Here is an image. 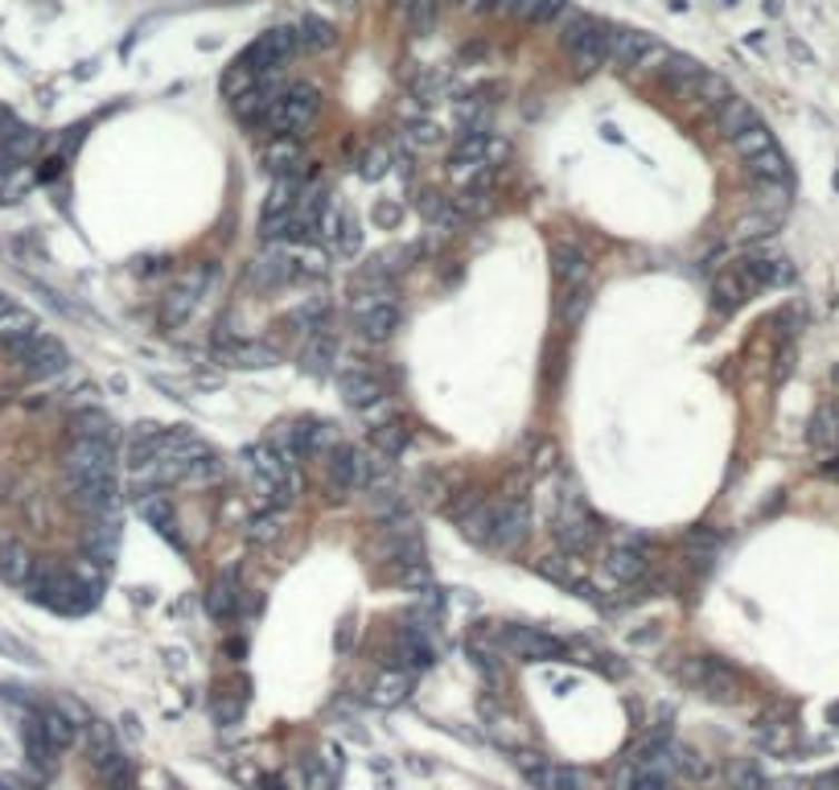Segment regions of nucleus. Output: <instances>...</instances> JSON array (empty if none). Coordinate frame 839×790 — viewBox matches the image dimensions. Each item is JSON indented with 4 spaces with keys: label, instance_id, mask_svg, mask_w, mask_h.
Instances as JSON below:
<instances>
[{
    "label": "nucleus",
    "instance_id": "20",
    "mask_svg": "<svg viewBox=\"0 0 839 790\" xmlns=\"http://www.w3.org/2000/svg\"><path fill=\"white\" fill-rule=\"evenodd\" d=\"M33 556H29L26 544H17V540H4L0 544V581H9V585H29V576H33Z\"/></svg>",
    "mask_w": 839,
    "mask_h": 790
},
{
    "label": "nucleus",
    "instance_id": "22",
    "mask_svg": "<svg viewBox=\"0 0 839 790\" xmlns=\"http://www.w3.org/2000/svg\"><path fill=\"white\" fill-rule=\"evenodd\" d=\"M206 613L215 618V622H235L239 618V585H235V576H218L215 585H210V593H206Z\"/></svg>",
    "mask_w": 839,
    "mask_h": 790
},
{
    "label": "nucleus",
    "instance_id": "51",
    "mask_svg": "<svg viewBox=\"0 0 839 790\" xmlns=\"http://www.w3.org/2000/svg\"><path fill=\"white\" fill-rule=\"evenodd\" d=\"M239 717H244V700H235V695H223V700L215 704V721L218 724H235Z\"/></svg>",
    "mask_w": 839,
    "mask_h": 790
},
{
    "label": "nucleus",
    "instance_id": "3",
    "mask_svg": "<svg viewBox=\"0 0 839 790\" xmlns=\"http://www.w3.org/2000/svg\"><path fill=\"white\" fill-rule=\"evenodd\" d=\"M293 55H300L297 26H276L247 46L244 55H239V67H247L251 75H276Z\"/></svg>",
    "mask_w": 839,
    "mask_h": 790
},
{
    "label": "nucleus",
    "instance_id": "37",
    "mask_svg": "<svg viewBox=\"0 0 839 790\" xmlns=\"http://www.w3.org/2000/svg\"><path fill=\"white\" fill-rule=\"evenodd\" d=\"M70 436H87V441H111V416L99 408H82L70 421Z\"/></svg>",
    "mask_w": 839,
    "mask_h": 790
},
{
    "label": "nucleus",
    "instance_id": "10",
    "mask_svg": "<svg viewBox=\"0 0 839 790\" xmlns=\"http://www.w3.org/2000/svg\"><path fill=\"white\" fill-rule=\"evenodd\" d=\"M531 532V511L523 498H502L494 503V532H490V547L494 552H519Z\"/></svg>",
    "mask_w": 839,
    "mask_h": 790
},
{
    "label": "nucleus",
    "instance_id": "59",
    "mask_svg": "<svg viewBox=\"0 0 839 790\" xmlns=\"http://www.w3.org/2000/svg\"><path fill=\"white\" fill-rule=\"evenodd\" d=\"M9 305H13V300H9V297H4V293H0V309H9Z\"/></svg>",
    "mask_w": 839,
    "mask_h": 790
},
{
    "label": "nucleus",
    "instance_id": "24",
    "mask_svg": "<svg viewBox=\"0 0 839 790\" xmlns=\"http://www.w3.org/2000/svg\"><path fill=\"white\" fill-rule=\"evenodd\" d=\"M140 515L149 519L152 527H157V532H161L165 540H169V544H174V547H181V535H177L174 506H169V498H165L161 491H157V494H145V498H140Z\"/></svg>",
    "mask_w": 839,
    "mask_h": 790
},
{
    "label": "nucleus",
    "instance_id": "33",
    "mask_svg": "<svg viewBox=\"0 0 839 790\" xmlns=\"http://www.w3.org/2000/svg\"><path fill=\"white\" fill-rule=\"evenodd\" d=\"M334 355H338V342L329 338V334H313L300 363H305L309 375H329V371H334Z\"/></svg>",
    "mask_w": 839,
    "mask_h": 790
},
{
    "label": "nucleus",
    "instance_id": "49",
    "mask_svg": "<svg viewBox=\"0 0 839 790\" xmlns=\"http://www.w3.org/2000/svg\"><path fill=\"white\" fill-rule=\"evenodd\" d=\"M630 790H675V782H671L667 770H638L630 778Z\"/></svg>",
    "mask_w": 839,
    "mask_h": 790
},
{
    "label": "nucleus",
    "instance_id": "40",
    "mask_svg": "<svg viewBox=\"0 0 839 790\" xmlns=\"http://www.w3.org/2000/svg\"><path fill=\"white\" fill-rule=\"evenodd\" d=\"M29 329H38V317L29 314V309H21V305L0 309V346H4V342H13V338H21V334H29Z\"/></svg>",
    "mask_w": 839,
    "mask_h": 790
},
{
    "label": "nucleus",
    "instance_id": "15",
    "mask_svg": "<svg viewBox=\"0 0 839 790\" xmlns=\"http://www.w3.org/2000/svg\"><path fill=\"white\" fill-rule=\"evenodd\" d=\"M552 276L560 288L589 285V256L576 244H555L552 247Z\"/></svg>",
    "mask_w": 839,
    "mask_h": 790
},
{
    "label": "nucleus",
    "instance_id": "42",
    "mask_svg": "<svg viewBox=\"0 0 839 790\" xmlns=\"http://www.w3.org/2000/svg\"><path fill=\"white\" fill-rule=\"evenodd\" d=\"M683 552L691 556V564L708 569V564L720 556V535L717 532H691L688 540H683Z\"/></svg>",
    "mask_w": 839,
    "mask_h": 790
},
{
    "label": "nucleus",
    "instance_id": "47",
    "mask_svg": "<svg viewBox=\"0 0 839 790\" xmlns=\"http://www.w3.org/2000/svg\"><path fill=\"white\" fill-rule=\"evenodd\" d=\"M729 787L732 790H761V774L753 762H732L729 766Z\"/></svg>",
    "mask_w": 839,
    "mask_h": 790
},
{
    "label": "nucleus",
    "instance_id": "38",
    "mask_svg": "<svg viewBox=\"0 0 839 790\" xmlns=\"http://www.w3.org/2000/svg\"><path fill=\"white\" fill-rule=\"evenodd\" d=\"M732 149H737V152L744 157V161H749V157H758V152L773 149V132H770V128H766L761 120H758V124H749L744 132H737V137H732Z\"/></svg>",
    "mask_w": 839,
    "mask_h": 790
},
{
    "label": "nucleus",
    "instance_id": "21",
    "mask_svg": "<svg viewBox=\"0 0 839 790\" xmlns=\"http://www.w3.org/2000/svg\"><path fill=\"white\" fill-rule=\"evenodd\" d=\"M120 758V741H116V729L108 721H87V762L103 770L108 762Z\"/></svg>",
    "mask_w": 839,
    "mask_h": 790
},
{
    "label": "nucleus",
    "instance_id": "17",
    "mask_svg": "<svg viewBox=\"0 0 839 790\" xmlns=\"http://www.w3.org/2000/svg\"><path fill=\"white\" fill-rule=\"evenodd\" d=\"M203 285H206V273H198V276H194V285L186 280V285H177V288L165 293V297H161V322H165V326H181V322H190Z\"/></svg>",
    "mask_w": 839,
    "mask_h": 790
},
{
    "label": "nucleus",
    "instance_id": "44",
    "mask_svg": "<svg viewBox=\"0 0 839 790\" xmlns=\"http://www.w3.org/2000/svg\"><path fill=\"white\" fill-rule=\"evenodd\" d=\"M773 231H778V215H766V210H753V215H744L741 223L732 227L737 239H770Z\"/></svg>",
    "mask_w": 839,
    "mask_h": 790
},
{
    "label": "nucleus",
    "instance_id": "46",
    "mask_svg": "<svg viewBox=\"0 0 839 790\" xmlns=\"http://www.w3.org/2000/svg\"><path fill=\"white\" fill-rule=\"evenodd\" d=\"M540 576H547V581H555V585H564V589H572L576 585V576H572V560H569V552H555V556H543L540 564Z\"/></svg>",
    "mask_w": 839,
    "mask_h": 790
},
{
    "label": "nucleus",
    "instance_id": "14",
    "mask_svg": "<svg viewBox=\"0 0 839 790\" xmlns=\"http://www.w3.org/2000/svg\"><path fill=\"white\" fill-rule=\"evenodd\" d=\"M264 165H268L276 178H300L309 161H305V149H300V137H272L268 149H264Z\"/></svg>",
    "mask_w": 839,
    "mask_h": 790
},
{
    "label": "nucleus",
    "instance_id": "54",
    "mask_svg": "<svg viewBox=\"0 0 839 790\" xmlns=\"http://www.w3.org/2000/svg\"><path fill=\"white\" fill-rule=\"evenodd\" d=\"M407 137L416 140V145H433V140L441 137V132H436L433 124H412V128H407Z\"/></svg>",
    "mask_w": 839,
    "mask_h": 790
},
{
    "label": "nucleus",
    "instance_id": "7",
    "mask_svg": "<svg viewBox=\"0 0 839 790\" xmlns=\"http://www.w3.org/2000/svg\"><path fill=\"white\" fill-rule=\"evenodd\" d=\"M515 766L523 770L535 790H589V774L576 770V766L552 762V758H540V753H515Z\"/></svg>",
    "mask_w": 839,
    "mask_h": 790
},
{
    "label": "nucleus",
    "instance_id": "5",
    "mask_svg": "<svg viewBox=\"0 0 839 790\" xmlns=\"http://www.w3.org/2000/svg\"><path fill=\"white\" fill-rule=\"evenodd\" d=\"M596 519L584 511L576 498H569V503L560 506V515L552 519V535L555 544H560V552H569V556H584V552H593L596 547Z\"/></svg>",
    "mask_w": 839,
    "mask_h": 790
},
{
    "label": "nucleus",
    "instance_id": "32",
    "mask_svg": "<svg viewBox=\"0 0 839 790\" xmlns=\"http://www.w3.org/2000/svg\"><path fill=\"white\" fill-rule=\"evenodd\" d=\"M807 441H811L815 450L839 445V408H831V404H823V408H815L811 424H807Z\"/></svg>",
    "mask_w": 839,
    "mask_h": 790
},
{
    "label": "nucleus",
    "instance_id": "23",
    "mask_svg": "<svg viewBox=\"0 0 839 790\" xmlns=\"http://www.w3.org/2000/svg\"><path fill=\"white\" fill-rule=\"evenodd\" d=\"M407 692H412V675L399 668H387L379 675V680L371 683V704H379V709H395V704H404Z\"/></svg>",
    "mask_w": 839,
    "mask_h": 790
},
{
    "label": "nucleus",
    "instance_id": "31",
    "mask_svg": "<svg viewBox=\"0 0 839 790\" xmlns=\"http://www.w3.org/2000/svg\"><path fill=\"white\" fill-rule=\"evenodd\" d=\"M21 741H26V758H29V766H38V770H50L55 766V758H58V750L50 745V737L41 733V724H38V717L21 729Z\"/></svg>",
    "mask_w": 839,
    "mask_h": 790
},
{
    "label": "nucleus",
    "instance_id": "36",
    "mask_svg": "<svg viewBox=\"0 0 839 790\" xmlns=\"http://www.w3.org/2000/svg\"><path fill=\"white\" fill-rule=\"evenodd\" d=\"M247 535H251L256 544H276V540L285 535V506H268V511L251 515V523H247Z\"/></svg>",
    "mask_w": 839,
    "mask_h": 790
},
{
    "label": "nucleus",
    "instance_id": "16",
    "mask_svg": "<svg viewBox=\"0 0 839 790\" xmlns=\"http://www.w3.org/2000/svg\"><path fill=\"white\" fill-rule=\"evenodd\" d=\"M338 392H342V399L358 412H371L383 404V383L375 379V375H366V371H346V375L338 379Z\"/></svg>",
    "mask_w": 839,
    "mask_h": 790
},
{
    "label": "nucleus",
    "instance_id": "1",
    "mask_svg": "<svg viewBox=\"0 0 839 790\" xmlns=\"http://www.w3.org/2000/svg\"><path fill=\"white\" fill-rule=\"evenodd\" d=\"M0 350L13 358L26 379H58V375L70 367L67 346L58 338H50V334H41V329H29L21 338L4 342Z\"/></svg>",
    "mask_w": 839,
    "mask_h": 790
},
{
    "label": "nucleus",
    "instance_id": "8",
    "mask_svg": "<svg viewBox=\"0 0 839 790\" xmlns=\"http://www.w3.org/2000/svg\"><path fill=\"white\" fill-rule=\"evenodd\" d=\"M605 55L613 67H650V62H667V50H659V41L642 33V29H610L605 33Z\"/></svg>",
    "mask_w": 839,
    "mask_h": 790
},
{
    "label": "nucleus",
    "instance_id": "12",
    "mask_svg": "<svg viewBox=\"0 0 839 790\" xmlns=\"http://www.w3.org/2000/svg\"><path fill=\"white\" fill-rule=\"evenodd\" d=\"M67 474H116V450H111V441L70 436Z\"/></svg>",
    "mask_w": 839,
    "mask_h": 790
},
{
    "label": "nucleus",
    "instance_id": "53",
    "mask_svg": "<svg viewBox=\"0 0 839 790\" xmlns=\"http://www.w3.org/2000/svg\"><path fill=\"white\" fill-rule=\"evenodd\" d=\"M540 9H543V0H515V9H511L506 17H515V21H535Z\"/></svg>",
    "mask_w": 839,
    "mask_h": 790
},
{
    "label": "nucleus",
    "instance_id": "26",
    "mask_svg": "<svg viewBox=\"0 0 839 790\" xmlns=\"http://www.w3.org/2000/svg\"><path fill=\"white\" fill-rule=\"evenodd\" d=\"M744 297H749V288H744V280L737 273H720L717 280H712V309H717L720 317L732 314V309H741Z\"/></svg>",
    "mask_w": 839,
    "mask_h": 790
},
{
    "label": "nucleus",
    "instance_id": "57",
    "mask_svg": "<svg viewBox=\"0 0 839 790\" xmlns=\"http://www.w3.org/2000/svg\"><path fill=\"white\" fill-rule=\"evenodd\" d=\"M515 9V0H490V13H511Z\"/></svg>",
    "mask_w": 839,
    "mask_h": 790
},
{
    "label": "nucleus",
    "instance_id": "28",
    "mask_svg": "<svg viewBox=\"0 0 839 790\" xmlns=\"http://www.w3.org/2000/svg\"><path fill=\"white\" fill-rule=\"evenodd\" d=\"M671 770L679 778H688V782H708L712 778V758H704L691 745H671Z\"/></svg>",
    "mask_w": 839,
    "mask_h": 790
},
{
    "label": "nucleus",
    "instance_id": "9",
    "mask_svg": "<svg viewBox=\"0 0 839 790\" xmlns=\"http://www.w3.org/2000/svg\"><path fill=\"white\" fill-rule=\"evenodd\" d=\"M325 474H329L338 494H363L375 482V465L366 462V453L354 450V445H334L329 462H325Z\"/></svg>",
    "mask_w": 839,
    "mask_h": 790
},
{
    "label": "nucleus",
    "instance_id": "13",
    "mask_svg": "<svg viewBox=\"0 0 839 790\" xmlns=\"http://www.w3.org/2000/svg\"><path fill=\"white\" fill-rule=\"evenodd\" d=\"M605 576L618 581V585H638L646 576V552L634 544V540H622L605 552Z\"/></svg>",
    "mask_w": 839,
    "mask_h": 790
},
{
    "label": "nucleus",
    "instance_id": "50",
    "mask_svg": "<svg viewBox=\"0 0 839 790\" xmlns=\"http://www.w3.org/2000/svg\"><path fill=\"white\" fill-rule=\"evenodd\" d=\"M387 165H392V152L383 149V145H379V149H371L363 157V178H371V181L383 178V174H387Z\"/></svg>",
    "mask_w": 839,
    "mask_h": 790
},
{
    "label": "nucleus",
    "instance_id": "41",
    "mask_svg": "<svg viewBox=\"0 0 839 790\" xmlns=\"http://www.w3.org/2000/svg\"><path fill=\"white\" fill-rule=\"evenodd\" d=\"M461 532L470 535L474 544H482V547H490V532H494V506H474L470 515H461Z\"/></svg>",
    "mask_w": 839,
    "mask_h": 790
},
{
    "label": "nucleus",
    "instance_id": "39",
    "mask_svg": "<svg viewBox=\"0 0 839 790\" xmlns=\"http://www.w3.org/2000/svg\"><path fill=\"white\" fill-rule=\"evenodd\" d=\"M691 96L695 99H704L708 108H720L724 99H732V87L724 75H717V70H704L700 79H695V87H691Z\"/></svg>",
    "mask_w": 839,
    "mask_h": 790
},
{
    "label": "nucleus",
    "instance_id": "19",
    "mask_svg": "<svg viewBox=\"0 0 839 790\" xmlns=\"http://www.w3.org/2000/svg\"><path fill=\"white\" fill-rule=\"evenodd\" d=\"M218 355L227 358L230 367H276V350L264 342H239V338H218Z\"/></svg>",
    "mask_w": 839,
    "mask_h": 790
},
{
    "label": "nucleus",
    "instance_id": "58",
    "mask_svg": "<svg viewBox=\"0 0 839 790\" xmlns=\"http://www.w3.org/2000/svg\"><path fill=\"white\" fill-rule=\"evenodd\" d=\"M823 474H827V477H836V482H839V457H831V462L823 465Z\"/></svg>",
    "mask_w": 839,
    "mask_h": 790
},
{
    "label": "nucleus",
    "instance_id": "27",
    "mask_svg": "<svg viewBox=\"0 0 839 790\" xmlns=\"http://www.w3.org/2000/svg\"><path fill=\"white\" fill-rule=\"evenodd\" d=\"M704 70L708 67H700V62L688 55H667V67H659V75H663V82L671 87V91H691Z\"/></svg>",
    "mask_w": 839,
    "mask_h": 790
},
{
    "label": "nucleus",
    "instance_id": "56",
    "mask_svg": "<svg viewBox=\"0 0 839 790\" xmlns=\"http://www.w3.org/2000/svg\"><path fill=\"white\" fill-rule=\"evenodd\" d=\"M461 9H470V13H490V0H461Z\"/></svg>",
    "mask_w": 839,
    "mask_h": 790
},
{
    "label": "nucleus",
    "instance_id": "60",
    "mask_svg": "<svg viewBox=\"0 0 839 790\" xmlns=\"http://www.w3.org/2000/svg\"><path fill=\"white\" fill-rule=\"evenodd\" d=\"M264 790H280V787H276V782H264Z\"/></svg>",
    "mask_w": 839,
    "mask_h": 790
},
{
    "label": "nucleus",
    "instance_id": "35",
    "mask_svg": "<svg viewBox=\"0 0 839 790\" xmlns=\"http://www.w3.org/2000/svg\"><path fill=\"white\" fill-rule=\"evenodd\" d=\"M297 38L300 50H329L338 41V29H334V21H325V17H305L297 26Z\"/></svg>",
    "mask_w": 839,
    "mask_h": 790
},
{
    "label": "nucleus",
    "instance_id": "25",
    "mask_svg": "<svg viewBox=\"0 0 839 790\" xmlns=\"http://www.w3.org/2000/svg\"><path fill=\"white\" fill-rule=\"evenodd\" d=\"M758 120H761V116L753 111V103H749V99H741V96L724 99V103L717 108V128H720V132H724L729 140L737 137V132H744L749 124H758Z\"/></svg>",
    "mask_w": 839,
    "mask_h": 790
},
{
    "label": "nucleus",
    "instance_id": "2",
    "mask_svg": "<svg viewBox=\"0 0 839 790\" xmlns=\"http://www.w3.org/2000/svg\"><path fill=\"white\" fill-rule=\"evenodd\" d=\"M322 108V91L313 82H293L280 91V99L268 111V132L272 137H305V128L313 124Z\"/></svg>",
    "mask_w": 839,
    "mask_h": 790
},
{
    "label": "nucleus",
    "instance_id": "4",
    "mask_svg": "<svg viewBox=\"0 0 839 790\" xmlns=\"http://www.w3.org/2000/svg\"><path fill=\"white\" fill-rule=\"evenodd\" d=\"M683 680H688L695 692H704L708 700H720V704L741 700V675H737L724 659H688Z\"/></svg>",
    "mask_w": 839,
    "mask_h": 790
},
{
    "label": "nucleus",
    "instance_id": "45",
    "mask_svg": "<svg viewBox=\"0 0 839 790\" xmlns=\"http://www.w3.org/2000/svg\"><path fill=\"white\" fill-rule=\"evenodd\" d=\"M371 441H375V450H379L383 457H399V453L407 450V428L404 424H379V428L371 433Z\"/></svg>",
    "mask_w": 839,
    "mask_h": 790
},
{
    "label": "nucleus",
    "instance_id": "18",
    "mask_svg": "<svg viewBox=\"0 0 839 790\" xmlns=\"http://www.w3.org/2000/svg\"><path fill=\"white\" fill-rule=\"evenodd\" d=\"M354 322H358V334H363L366 342H387L395 329H399V305H395V300L371 305L363 314H354Z\"/></svg>",
    "mask_w": 839,
    "mask_h": 790
},
{
    "label": "nucleus",
    "instance_id": "29",
    "mask_svg": "<svg viewBox=\"0 0 839 790\" xmlns=\"http://www.w3.org/2000/svg\"><path fill=\"white\" fill-rule=\"evenodd\" d=\"M38 724H41V733L50 737V745H55L58 753L75 745V733H79V729H75V721H70L62 709H41L38 712Z\"/></svg>",
    "mask_w": 839,
    "mask_h": 790
},
{
    "label": "nucleus",
    "instance_id": "48",
    "mask_svg": "<svg viewBox=\"0 0 839 790\" xmlns=\"http://www.w3.org/2000/svg\"><path fill=\"white\" fill-rule=\"evenodd\" d=\"M338 251H346V256H354V251H363V227H358V218L346 215L342 218V231H338Z\"/></svg>",
    "mask_w": 839,
    "mask_h": 790
},
{
    "label": "nucleus",
    "instance_id": "34",
    "mask_svg": "<svg viewBox=\"0 0 839 790\" xmlns=\"http://www.w3.org/2000/svg\"><path fill=\"white\" fill-rule=\"evenodd\" d=\"M589 285H576V288H560V300H555V314H560V322L569 329H576L584 322V314H589Z\"/></svg>",
    "mask_w": 839,
    "mask_h": 790
},
{
    "label": "nucleus",
    "instance_id": "61",
    "mask_svg": "<svg viewBox=\"0 0 839 790\" xmlns=\"http://www.w3.org/2000/svg\"><path fill=\"white\" fill-rule=\"evenodd\" d=\"M441 4H461V0H441Z\"/></svg>",
    "mask_w": 839,
    "mask_h": 790
},
{
    "label": "nucleus",
    "instance_id": "43",
    "mask_svg": "<svg viewBox=\"0 0 839 790\" xmlns=\"http://www.w3.org/2000/svg\"><path fill=\"white\" fill-rule=\"evenodd\" d=\"M297 433H300V445H305V453L334 450V424H329V421H300Z\"/></svg>",
    "mask_w": 839,
    "mask_h": 790
},
{
    "label": "nucleus",
    "instance_id": "55",
    "mask_svg": "<svg viewBox=\"0 0 839 790\" xmlns=\"http://www.w3.org/2000/svg\"><path fill=\"white\" fill-rule=\"evenodd\" d=\"M815 790H839V770H831V774L815 778Z\"/></svg>",
    "mask_w": 839,
    "mask_h": 790
},
{
    "label": "nucleus",
    "instance_id": "6",
    "mask_svg": "<svg viewBox=\"0 0 839 790\" xmlns=\"http://www.w3.org/2000/svg\"><path fill=\"white\" fill-rule=\"evenodd\" d=\"M502 651L519 659V663H552V659H564V642L547 634L540 626H502Z\"/></svg>",
    "mask_w": 839,
    "mask_h": 790
},
{
    "label": "nucleus",
    "instance_id": "52",
    "mask_svg": "<svg viewBox=\"0 0 839 790\" xmlns=\"http://www.w3.org/2000/svg\"><path fill=\"white\" fill-rule=\"evenodd\" d=\"M399 218H404V206L399 203H392V198H387V203H375V227L387 231V227H395Z\"/></svg>",
    "mask_w": 839,
    "mask_h": 790
},
{
    "label": "nucleus",
    "instance_id": "30",
    "mask_svg": "<svg viewBox=\"0 0 839 790\" xmlns=\"http://www.w3.org/2000/svg\"><path fill=\"white\" fill-rule=\"evenodd\" d=\"M749 174H753V181H782V186H790V165H786L782 149L773 145V149L758 152V157H749Z\"/></svg>",
    "mask_w": 839,
    "mask_h": 790
},
{
    "label": "nucleus",
    "instance_id": "11",
    "mask_svg": "<svg viewBox=\"0 0 839 790\" xmlns=\"http://www.w3.org/2000/svg\"><path fill=\"white\" fill-rule=\"evenodd\" d=\"M436 663V651L433 642H428V634L420 626H407L395 634L392 642V668L407 671V675H420V671H428Z\"/></svg>",
    "mask_w": 839,
    "mask_h": 790
}]
</instances>
